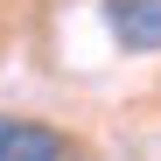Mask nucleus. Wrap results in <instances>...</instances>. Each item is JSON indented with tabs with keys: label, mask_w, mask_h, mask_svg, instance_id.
Instances as JSON below:
<instances>
[{
	"label": "nucleus",
	"mask_w": 161,
	"mask_h": 161,
	"mask_svg": "<svg viewBox=\"0 0 161 161\" xmlns=\"http://www.w3.org/2000/svg\"><path fill=\"white\" fill-rule=\"evenodd\" d=\"M0 161H77V147L63 140L56 126H42V119L0 112Z\"/></svg>",
	"instance_id": "nucleus-1"
},
{
	"label": "nucleus",
	"mask_w": 161,
	"mask_h": 161,
	"mask_svg": "<svg viewBox=\"0 0 161 161\" xmlns=\"http://www.w3.org/2000/svg\"><path fill=\"white\" fill-rule=\"evenodd\" d=\"M105 28L119 49L147 56V49H161V0H105Z\"/></svg>",
	"instance_id": "nucleus-2"
}]
</instances>
